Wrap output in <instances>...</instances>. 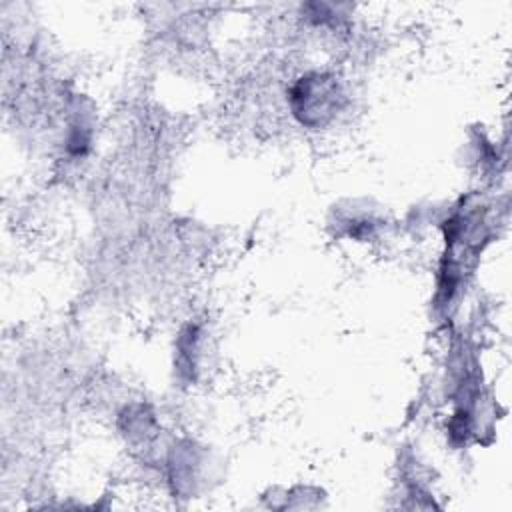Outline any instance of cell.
<instances>
[{"instance_id": "obj_1", "label": "cell", "mask_w": 512, "mask_h": 512, "mask_svg": "<svg viewBox=\"0 0 512 512\" xmlns=\"http://www.w3.org/2000/svg\"><path fill=\"white\" fill-rule=\"evenodd\" d=\"M338 98V84L324 74L302 78L292 92L294 110L306 124H322L330 118L338 108Z\"/></svg>"}]
</instances>
